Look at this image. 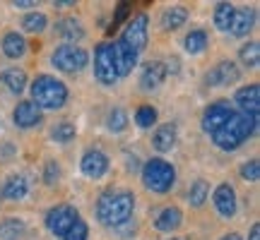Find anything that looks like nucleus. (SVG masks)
<instances>
[{"label":"nucleus","instance_id":"nucleus-1","mask_svg":"<svg viewBox=\"0 0 260 240\" xmlns=\"http://www.w3.org/2000/svg\"><path fill=\"white\" fill-rule=\"evenodd\" d=\"M135 212V194L128 190H106L96 199V219L106 228H116L130 221Z\"/></svg>","mask_w":260,"mask_h":240},{"label":"nucleus","instance_id":"nucleus-2","mask_svg":"<svg viewBox=\"0 0 260 240\" xmlns=\"http://www.w3.org/2000/svg\"><path fill=\"white\" fill-rule=\"evenodd\" d=\"M255 125H258V120L248 118L243 113H234L232 118L226 120V125L212 135V142L222 151H234V149L241 147L243 142H248V137H253Z\"/></svg>","mask_w":260,"mask_h":240},{"label":"nucleus","instance_id":"nucleus-3","mask_svg":"<svg viewBox=\"0 0 260 240\" xmlns=\"http://www.w3.org/2000/svg\"><path fill=\"white\" fill-rule=\"evenodd\" d=\"M29 101L37 103L44 111H58L68 101V87L51 74H39L31 82V99Z\"/></svg>","mask_w":260,"mask_h":240},{"label":"nucleus","instance_id":"nucleus-4","mask_svg":"<svg viewBox=\"0 0 260 240\" xmlns=\"http://www.w3.org/2000/svg\"><path fill=\"white\" fill-rule=\"evenodd\" d=\"M176 183V168L164 158H149L142 166V185L157 194H167Z\"/></svg>","mask_w":260,"mask_h":240},{"label":"nucleus","instance_id":"nucleus-5","mask_svg":"<svg viewBox=\"0 0 260 240\" xmlns=\"http://www.w3.org/2000/svg\"><path fill=\"white\" fill-rule=\"evenodd\" d=\"M87 63H89V53L82 46H77V44H63L51 56V65L56 70L68 72V74H75V72H80V70H84Z\"/></svg>","mask_w":260,"mask_h":240},{"label":"nucleus","instance_id":"nucleus-6","mask_svg":"<svg viewBox=\"0 0 260 240\" xmlns=\"http://www.w3.org/2000/svg\"><path fill=\"white\" fill-rule=\"evenodd\" d=\"M77 221H80V212H77L75 207H70V204H58V207H53V209L46 214V228L53 233V235H60V238H63Z\"/></svg>","mask_w":260,"mask_h":240},{"label":"nucleus","instance_id":"nucleus-7","mask_svg":"<svg viewBox=\"0 0 260 240\" xmlns=\"http://www.w3.org/2000/svg\"><path fill=\"white\" fill-rule=\"evenodd\" d=\"M94 77L102 84L118 82V74H116L113 58H111V44H99L96 51H94Z\"/></svg>","mask_w":260,"mask_h":240},{"label":"nucleus","instance_id":"nucleus-8","mask_svg":"<svg viewBox=\"0 0 260 240\" xmlns=\"http://www.w3.org/2000/svg\"><path fill=\"white\" fill-rule=\"evenodd\" d=\"M121 41L140 56V51H145V46H147V15H138V17L130 19Z\"/></svg>","mask_w":260,"mask_h":240},{"label":"nucleus","instance_id":"nucleus-9","mask_svg":"<svg viewBox=\"0 0 260 240\" xmlns=\"http://www.w3.org/2000/svg\"><path fill=\"white\" fill-rule=\"evenodd\" d=\"M234 115V108L229 106V103H212V106H207L203 113V120H200V125H203V130L212 137L214 132H219V130L226 125V120Z\"/></svg>","mask_w":260,"mask_h":240},{"label":"nucleus","instance_id":"nucleus-10","mask_svg":"<svg viewBox=\"0 0 260 240\" xmlns=\"http://www.w3.org/2000/svg\"><path fill=\"white\" fill-rule=\"evenodd\" d=\"M212 202H214V207H217L219 216H224V219H232V216H236V212H239L236 190H234L229 183H219L217 187H214Z\"/></svg>","mask_w":260,"mask_h":240},{"label":"nucleus","instance_id":"nucleus-11","mask_svg":"<svg viewBox=\"0 0 260 240\" xmlns=\"http://www.w3.org/2000/svg\"><path fill=\"white\" fill-rule=\"evenodd\" d=\"M236 79H241V70L234 60H222L205 74V82L210 87H226V84H234Z\"/></svg>","mask_w":260,"mask_h":240},{"label":"nucleus","instance_id":"nucleus-12","mask_svg":"<svg viewBox=\"0 0 260 240\" xmlns=\"http://www.w3.org/2000/svg\"><path fill=\"white\" fill-rule=\"evenodd\" d=\"M234 101L236 106L241 108L243 115H248V118L258 120V108H260V87L255 82L253 84H246L241 87L239 92L234 94Z\"/></svg>","mask_w":260,"mask_h":240},{"label":"nucleus","instance_id":"nucleus-13","mask_svg":"<svg viewBox=\"0 0 260 240\" xmlns=\"http://www.w3.org/2000/svg\"><path fill=\"white\" fill-rule=\"evenodd\" d=\"M111 58H113V67H116V74L118 77H125V74L133 72V67L138 63V53L128 48L121 38L111 44Z\"/></svg>","mask_w":260,"mask_h":240},{"label":"nucleus","instance_id":"nucleus-14","mask_svg":"<svg viewBox=\"0 0 260 240\" xmlns=\"http://www.w3.org/2000/svg\"><path fill=\"white\" fill-rule=\"evenodd\" d=\"M80 168H82V173L87 178L99 180V178H104L106 171H109V156L104 154L102 149H89V151H84Z\"/></svg>","mask_w":260,"mask_h":240},{"label":"nucleus","instance_id":"nucleus-15","mask_svg":"<svg viewBox=\"0 0 260 240\" xmlns=\"http://www.w3.org/2000/svg\"><path fill=\"white\" fill-rule=\"evenodd\" d=\"M12 120H15V125L22 130L34 128V125L41 123V108H39L37 103H31L29 99L27 101H19L17 106H15V111H12Z\"/></svg>","mask_w":260,"mask_h":240},{"label":"nucleus","instance_id":"nucleus-16","mask_svg":"<svg viewBox=\"0 0 260 240\" xmlns=\"http://www.w3.org/2000/svg\"><path fill=\"white\" fill-rule=\"evenodd\" d=\"M176 137H178L176 123H164V125H159V128L154 130L152 147L157 149V151H171L174 144H176Z\"/></svg>","mask_w":260,"mask_h":240},{"label":"nucleus","instance_id":"nucleus-17","mask_svg":"<svg viewBox=\"0 0 260 240\" xmlns=\"http://www.w3.org/2000/svg\"><path fill=\"white\" fill-rule=\"evenodd\" d=\"M167 72H169V65L161 63V60H154V63H149L145 70H142V77H140V84H142V89H157L159 84L167 79Z\"/></svg>","mask_w":260,"mask_h":240},{"label":"nucleus","instance_id":"nucleus-18","mask_svg":"<svg viewBox=\"0 0 260 240\" xmlns=\"http://www.w3.org/2000/svg\"><path fill=\"white\" fill-rule=\"evenodd\" d=\"M181 221H183V214L178 207H164L154 219V228L161 233H174L181 226Z\"/></svg>","mask_w":260,"mask_h":240},{"label":"nucleus","instance_id":"nucleus-19","mask_svg":"<svg viewBox=\"0 0 260 240\" xmlns=\"http://www.w3.org/2000/svg\"><path fill=\"white\" fill-rule=\"evenodd\" d=\"M253 22H255V12L251 8H234V19L229 31L234 36H246L253 29Z\"/></svg>","mask_w":260,"mask_h":240},{"label":"nucleus","instance_id":"nucleus-20","mask_svg":"<svg viewBox=\"0 0 260 240\" xmlns=\"http://www.w3.org/2000/svg\"><path fill=\"white\" fill-rule=\"evenodd\" d=\"M0 46H3V53L8 58H12V60H17V58H22L27 53V41L17 31H8L3 36V41H0Z\"/></svg>","mask_w":260,"mask_h":240},{"label":"nucleus","instance_id":"nucleus-21","mask_svg":"<svg viewBox=\"0 0 260 240\" xmlns=\"http://www.w3.org/2000/svg\"><path fill=\"white\" fill-rule=\"evenodd\" d=\"M56 34L65 41H82L84 38V27L80 19L75 17H63L60 22L56 24Z\"/></svg>","mask_w":260,"mask_h":240},{"label":"nucleus","instance_id":"nucleus-22","mask_svg":"<svg viewBox=\"0 0 260 240\" xmlns=\"http://www.w3.org/2000/svg\"><path fill=\"white\" fill-rule=\"evenodd\" d=\"M27 192H29V183L24 176H10L8 180H5V185H3V190H0V194L8 197V199H12V202L24 199Z\"/></svg>","mask_w":260,"mask_h":240},{"label":"nucleus","instance_id":"nucleus-23","mask_svg":"<svg viewBox=\"0 0 260 240\" xmlns=\"http://www.w3.org/2000/svg\"><path fill=\"white\" fill-rule=\"evenodd\" d=\"M0 82L8 87L10 94L19 96V94L24 92V87H27V74L22 72V70H17V67H10V70L0 72Z\"/></svg>","mask_w":260,"mask_h":240},{"label":"nucleus","instance_id":"nucleus-24","mask_svg":"<svg viewBox=\"0 0 260 240\" xmlns=\"http://www.w3.org/2000/svg\"><path fill=\"white\" fill-rule=\"evenodd\" d=\"M188 22V10L186 8H169L164 10V15H161V27L167 29V31H176L181 29L183 24Z\"/></svg>","mask_w":260,"mask_h":240},{"label":"nucleus","instance_id":"nucleus-25","mask_svg":"<svg viewBox=\"0 0 260 240\" xmlns=\"http://www.w3.org/2000/svg\"><path fill=\"white\" fill-rule=\"evenodd\" d=\"M183 48H186V53H190V56L203 53L205 48H207V34H205L203 29H193V31L183 38Z\"/></svg>","mask_w":260,"mask_h":240},{"label":"nucleus","instance_id":"nucleus-26","mask_svg":"<svg viewBox=\"0 0 260 240\" xmlns=\"http://www.w3.org/2000/svg\"><path fill=\"white\" fill-rule=\"evenodd\" d=\"M27 231V226L24 221H19V219H5V221H0V240H19Z\"/></svg>","mask_w":260,"mask_h":240},{"label":"nucleus","instance_id":"nucleus-27","mask_svg":"<svg viewBox=\"0 0 260 240\" xmlns=\"http://www.w3.org/2000/svg\"><path fill=\"white\" fill-rule=\"evenodd\" d=\"M234 19V5L232 3H217L214 8V27L219 31H229Z\"/></svg>","mask_w":260,"mask_h":240},{"label":"nucleus","instance_id":"nucleus-28","mask_svg":"<svg viewBox=\"0 0 260 240\" xmlns=\"http://www.w3.org/2000/svg\"><path fill=\"white\" fill-rule=\"evenodd\" d=\"M207 197H210V185L207 180H195L190 185V190H188V204L190 207H203L207 202Z\"/></svg>","mask_w":260,"mask_h":240},{"label":"nucleus","instance_id":"nucleus-29","mask_svg":"<svg viewBox=\"0 0 260 240\" xmlns=\"http://www.w3.org/2000/svg\"><path fill=\"white\" fill-rule=\"evenodd\" d=\"M48 27V17L44 15V12H29V15H24L22 17V29L24 31H31V34H39V31H44V29Z\"/></svg>","mask_w":260,"mask_h":240},{"label":"nucleus","instance_id":"nucleus-30","mask_svg":"<svg viewBox=\"0 0 260 240\" xmlns=\"http://www.w3.org/2000/svg\"><path fill=\"white\" fill-rule=\"evenodd\" d=\"M239 60H241L246 67H258V63H260V44L258 41H248L246 46H241Z\"/></svg>","mask_w":260,"mask_h":240},{"label":"nucleus","instance_id":"nucleus-31","mask_svg":"<svg viewBox=\"0 0 260 240\" xmlns=\"http://www.w3.org/2000/svg\"><path fill=\"white\" fill-rule=\"evenodd\" d=\"M135 123H138V128H142V130H147V128H152L154 123H157V108L154 106H140L138 111H135Z\"/></svg>","mask_w":260,"mask_h":240},{"label":"nucleus","instance_id":"nucleus-32","mask_svg":"<svg viewBox=\"0 0 260 240\" xmlns=\"http://www.w3.org/2000/svg\"><path fill=\"white\" fill-rule=\"evenodd\" d=\"M75 135H77V130H75L73 123H58V125L51 128V139H53V142H60V144L70 142Z\"/></svg>","mask_w":260,"mask_h":240},{"label":"nucleus","instance_id":"nucleus-33","mask_svg":"<svg viewBox=\"0 0 260 240\" xmlns=\"http://www.w3.org/2000/svg\"><path fill=\"white\" fill-rule=\"evenodd\" d=\"M106 125H109L111 132H123V130L128 128V113L123 111V108H113V111L109 113Z\"/></svg>","mask_w":260,"mask_h":240},{"label":"nucleus","instance_id":"nucleus-34","mask_svg":"<svg viewBox=\"0 0 260 240\" xmlns=\"http://www.w3.org/2000/svg\"><path fill=\"white\" fill-rule=\"evenodd\" d=\"M260 176V161L258 158H251V161H246L241 166V178L243 180H248V183H255Z\"/></svg>","mask_w":260,"mask_h":240},{"label":"nucleus","instance_id":"nucleus-35","mask_svg":"<svg viewBox=\"0 0 260 240\" xmlns=\"http://www.w3.org/2000/svg\"><path fill=\"white\" fill-rule=\"evenodd\" d=\"M87 235H89V226L80 219V221L75 223L73 228L63 235V240H87Z\"/></svg>","mask_w":260,"mask_h":240},{"label":"nucleus","instance_id":"nucleus-36","mask_svg":"<svg viewBox=\"0 0 260 240\" xmlns=\"http://www.w3.org/2000/svg\"><path fill=\"white\" fill-rule=\"evenodd\" d=\"M58 180H60V166L56 161H46V166H44V183L56 185Z\"/></svg>","mask_w":260,"mask_h":240},{"label":"nucleus","instance_id":"nucleus-37","mask_svg":"<svg viewBox=\"0 0 260 240\" xmlns=\"http://www.w3.org/2000/svg\"><path fill=\"white\" fill-rule=\"evenodd\" d=\"M128 15H130V3H121L118 5V10H116V15H113V22H111V31L116 27H121L123 22L128 19Z\"/></svg>","mask_w":260,"mask_h":240},{"label":"nucleus","instance_id":"nucleus-38","mask_svg":"<svg viewBox=\"0 0 260 240\" xmlns=\"http://www.w3.org/2000/svg\"><path fill=\"white\" fill-rule=\"evenodd\" d=\"M116 231H118L121 238H130V235H135V223L125 221V223H121V226H116Z\"/></svg>","mask_w":260,"mask_h":240},{"label":"nucleus","instance_id":"nucleus-39","mask_svg":"<svg viewBox=\"0 0 260 240\" xmlns=\"http://www.w3.org/2000/svg\"><path fill=\"white\" fill-rule=\"evenodd\" d=\"M248 240H260V223H253L251 233H248Z\"/></svg>","mask_w":260,"mask_h":240},{"label":"nucleus","instance_id":"nucleus-40","mask_svg":"<svg viewBox=\"0 0 260 240\" xmlns=\"http://www.w3.org/2000/svg\"><path fill=\"white\" fill-rule=\"evenodd\" d=\"M34 0H15V8H34Z\"/></svg>","mask_w":260,"mask_h":240},{"label":"nucleus","instance_id":"nucleus-41","mask_svg":"<svg viewBox=\"0 0 260 240\" xmlns=\"http://www.w3.org/2000/svg\"><path fill=\"white\" fill-rule=\"evenodd\" d=\"M219 240H243V238L239 235V233H226V235H224V238H219Z\"/></svg>","mask_w":260,"mask_h":240},{"label":"nucleus","instance_id":"nucleus-42","mask_svg":"<svg viewBox=\"0 0 260 240\" xmlns=\"http://www.w3.org/2000/svg\"><path fill=\"white\" fill-rule=\"evenodd\" d=\"M169 240H178V238H169Z\"/></svg>","mask_w":260,"mask_h":240}]
</instances>
